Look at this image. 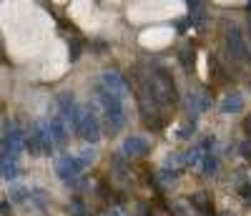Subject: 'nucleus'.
<instances>
[{"label":"nucleus","mask_w":251,"mask_h":216,"mask_svg":"<svg viewBox=\"0 0 251 216\" xmlns=\"http://www.w3.org/2000/svg\"><path fill=\"white\" fill-rule=\"evenodd\" d=\"M0 55H3V53H0Z\"/></svg>","instance_id":"nucleus-16"},{"label":"nucleus","mask_w":251,"mask_h":216,"mask_svg":"<svg viewBox=\"0 0 251 216\" xmlns=\"http://www.w3.org/2000/svg\"><path fill=\"white\" fill-rule=\"evenodd\" d=\"M149 88L156 98L158 106H166V108H174L178 103V91H176V83L171 78V73L166 68H153L151 76H149Z\"/></svg>","instance_id":"nucleus-1"},{"label":"nucleus","mask_w":251,"mask_h":216,"mask_svg":"<svg viewBox=\"0 0 251 216\" xmlns=\"http://www.w3.org/2000/svg\"><path fill=\"white\" fill-rule=\"evenodd\" d=\"M25 148V136L18 126H10L5 131V141H3V156H13L18 159V154Z\"/></svg>","instance_id":"nucleus-5"},{"label":"nucleus","mask_w":251,"mask_h":216,"mask_svg":"<svg viewBox=\"0 0 251 216\" xmlns=\"http://www.w3.org/2000/svg\"><path fill=\"white\" fill-rule=\"evenodd\" d=\"M149 148H151V143L146 141L143 136H131V138H126V143H123V154L128 159H136V156H143Z\"/></svg>","instance_id":"nucleus-8"},{"label":"nucleus","mask_w":251,"mask_h":216,"mask_svg":"<svg viewBox=\"0 0 251 216\" xmlns=\"http://www.w3.org/2000/svg\"><path fill=\"white\" fill-rule=\"evenodd\" d=\"M83 159H71V156H63V159H58V163H55V171H58V176L60 179H66V181H71V179H75L80 171H83Z\"/></svg>","instance_id":"nucleus-7"},{"label":"nucleus","mask_w":251,"mask_h":216,"mask_svg":"<svg viewBox=\"0 0 251 216\" xmlns=\"http://www.w3.org/2000/svg\"><path fill=\"white\" fill-rule=\"evenodd\" d=\"M244 128H246V134H249V136H251V116H249V118H246V121H244Z\"/></svg>","instance_id":"nucleus-14"},{"label":"nucleus","mask_w":251,"mask_h":216,"mask_svg":"<svg viewBox=\"0 0 251 216\" xmlns=\"http://www.w3.org/2000/svg\"><path fill=\"white\" fill-rule=\"evenodd\" d=\"M75 134L86 143H98V138H100V123H98V116H96V111L91 106L80 108V116H78V123H75Z\"/></svg>","instance_id":"nucleus-3"},{"label":"nucleus","mask_w":251,"mask_h":216,"mask_svg":"<svg viewBox=\"0 0 251 216\" xmlns=\"http://www.w3.org/2000/svg\"><path fill=\"white\" fill-rule=\"evenodd\" d=\"M226 48H228V55L236 58V60H249V43L241 33L239 26H228L226 28Z\"/></svg>","instance_id":"nucleus-4"},{"label":"nucleus","mask_w":251,"mask_h":216,"mask_svg":"<svg viewBox=\"0 0 251 216\" xmlns=\"http://www.w3.org/2000/svg\"><path fill=\"white\" fill-rule=\"evenodd\" d=\"M201 171H203V174H216V159L206 154V159L201 163Z\"/></svg>","instance_id":"nucleus-13"},{"label":"nucleus","mask_w":251,"mask_h":216,"mask_svg":"<svg viewBox=\"0 0 251 216\" xmlns=\"http://www.w3.org/2000/svg\"><path fill=\"white\" fill-rule=\"evenodd\" d=\"M100 85L106 91H111L113 96H118V98H123L126 93H128V83H126V78L118 71H106L103 73V83Z\"/></svg>","instance_id":"nucleus-6"},{"label":"nucleus","mask_w":251,"mask_h":216,"mask_svg":"<svg viewBox=\"0 0 251 216\" xmlns=\"http://www.w3.org/2000/svg\"><path fill=\"white\" fill-rule=\"evenodd\" d=\"M48 123V131H50V138H53V143H63L68 138V123L63 121L60 116H53L50 121H46Z\"/></svg>","instance_id":"nucleus-9"},{"label":"nucleus","mask_w":251,"mask_h":216,"mask_svg":"<svg viewBox=\"0 0 251 216\" xmlns=\"http://www.w3.org/2000/svg\"><path fill=\"white\" fill-rule=\"evenodd\" d=\"M191 204H194V209H199L201 214H214V206H211L208 193H194V196H191Z\"/></svg>","instance_id":"nucleus-12"},{"label":"nucleus","mask_w":251,"mask_h":216,"mask_svg":"<svg viewBox=\"0 0 251 216\" xmlns=\"http://www.w3.org/2000/svg\"><path fill=\"white\" fill-rule=\"evenodd\" d=\"M96 96H98V103L103 108V118H106V123H108V131L118 134L121 128L126 126V108H123L121 98L113 96L111 91H106L103 85L96 88Z\"/></svg>","instance_id":"nucleus-2"},{"label":"nucleus","mask_w":251,"mask_h":216,"mask_svg":"<svg viewBox=\"0 0 251 216\" xmlns=\"http://www.w3.org/2000/svg\"><path fill=\"white\" fill-rule=\"evenodd\" d=\"M241 108H244L241 93H228V96L224 98V103H221V111H224V113H239Z\"/></svg>","instance_id":"nucleus-10"},{"label":"nucleus","mask_w":251,"mask_h":216,"mask_svg":"<svg viewBox=\"0 0 251 216\" xmlns=\"http://www.w3.org/2000/svg\"><path fill=\"white\" fill-rule=\"evenodd\" d=\"M249 23H251V5H249Z\"/></svg>","instance_id":"nucleus-15"},{"label":"nucleus","mask_w":251,"mask_h":216,"mask_svg":"<svg viewBox=\"0 0 251 216\" xmlns=\"http://www.w3.org/2000/svg\"><path fill=\"white\" fill-rule=\"evenodd\" d=\"M0 174H3L5 179H15L18 176V159L0 154Z\"/></svg>","instance_id":"nucleus-11"}]
</instances>
